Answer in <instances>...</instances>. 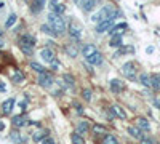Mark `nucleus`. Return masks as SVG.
<instances>
[{
	"label": "nucleus",
	"instance_id": "1",
	"mask_svg": "<svg viewBox=\"0 0 160 144\" xmlns=\"http://www.w3.org/2000/svg\"><path fill=\"white\" fill-rule=\"evenodd\" d=\"M48 24L51 26V29L55 31L58 35H62L66 31H68V26H66V19L59 15H56L55 11L48 13Z\"/></svg>",
	"mask_w": 160,
	"mask_h": 144
},
{
	"label": "nucleus",
	"instance_id": "2",
	"mask_svg": "<svg viewBox=\"0 0 160 144\" xmlns=\"http://www.w3.org/2000/svg\"><path fill=\"white\" fill-rule=\"evenodd\" d=\"M114 13H115L114 5H104L98 13H95V15L91 16V21L99 22V21H104V19H114Z\"/></svg>",
	"mask_w": 160,
	"mask_h": 144
},
{
	"label": "nucleus",
	"instance_id": "3",
	"mask_svg": "<svg viewBox=\"0 0 160 144\" xmlns=\"http://www.w3.org/2000/svg\"><path fill=\"white\" fill-rule=\"evenodd\" d=\"M37 83L42 87V88H50L55 85V78H53V75L50 72H42V74H38V78H37Z\"/></svg>",
	"mask_w": 160,
	"mask_h": 144
},
{
	"label": "nucleus",
	"instance_id": "4",
	"mask_svg": "<svg viewBox=\"0 0 160 144\" xmlns=\"http://www.w3.org/2000/svg\"><path fill=\"white\" fill-rule=\"evenodd\" d=\"M80 43H82L80 40H72L71 43L64 45V51H66V55L71 56V58H77V56H78V50L82 48V45H80Z\"/></svg>",
	"mask_w": 160,
	"mask_h": 144
},
{
	"label": "nucleus",
	"instance_id": "5",
	"mask_svg": "<svg viewBox=\"0 0 160 144\" xmlns=\"http://www.w3.org/2000/svg\"><path fill=\"white\" fill-rule=\"evenodd\" d=\"M37 40H35V37L32 34H28V32H24L18 37V47H35Z\"/></svg>",
	"mask_w": 160,
	"mask_h": 144
},
{
	"label": "nucleus",
	"instance_id": "6",
	"mask_svg": "<svg viewBox=\"0 0 160 144\" xmlns=\"http://www.w3.org/2000/svg\"><path fill=\"white\" fill-rule=\"evenodd\" d=\"M122 74L127 78H130V80H136V66H135V62H131V61L125 62L122 66Z\"/></svg>",
	"mask_w": 160,
	"mask_h": 144
},
{
	"label": "nucleus",
	"instance_id": "7",
	"mask_svg": "<svg viewBox=\"0 0 160 144\" xmlns=\"http://www.w3.org/2000/svg\"><path fill=\"white\" fill-rule=\"evenodd\" d=\"M40 58H42L45 62H53L56 59V53L53 51L50 47H47V48H42L40 50Z\"/></svg>",
	"mask_w": 160,
	"mask_h": 144
},
{
	"label": "nucleus",
	"instance_id": "8",
	"mask_svg": "<svg viewBox=\"0 0 160 144\" xmlns=\"http://www.w3.org/2000/svg\"><path fill=\"white\" fill-rule=\"evenodd\" d=\"M112 26H114V19L99 21V22H96V32H98V34H104V32H108Z\"/></svg>",
	"mask_w": 160,
	"mask_h": 144
},
{
	"label": "nucleus",
	"instance_id": "9",
	"mask_svg": "<svg viewBox=\"0 0 160 144\" xmlns=\"http://www.w3.org/2000/svg\"><path fill=\"white\" fill-rule=\"evenodd\" d=\"M85 59H87V62H88V64H91V66H101V64H102V55L99 53L98 50H96L93 55L87 56Z\"/></svg>",
	"mask_w": 160,
	"mask_h": 144
},
{
	"label": "nucleus",
	"instance_id": "10",
	"mask_svg": "<svg viewBox=\"0 0 160 144\" xmlns=\"http://www.w3.org/2000/svg\"><path fill=\"white\" fill-rule=\"evenodd\" d=\"M68 34L71 37V40H80V37H82V31H80V27H77L75 24L68 26Z\"/></svg>",
	"mask_w": 160,
	"mask_h": 144
},
{
	"label": "nucleus",
	"instance_id": "11",
	"mask_svg": "<svg viewBox=\"0 0 160 144\" xmlns=\"http://www.w3.org/2000/svg\"><path fill=\"white\" fill-rule=\"evenodd\" d=\"M99 2H101V0H82V2H80V7H82V10L85 13H90L91 10L96 8V5Z\"/></svg>",
	"mask_w": 160,
	"mask_h": 144
},
{
	"label": "nucleus",
	"instance_id": "12",
	"mask_svg": "<svg viewBox=\"0 0 160 144\" xmlns=\"http://www.w3.org/2000/svg\"><path fill=\"white\" fill-rule=\"evenodd\" d=\"M15 99L13 98H8V99H5L3 102H2V114L3 115H10L11 114V111H13V107H15Z\"/></svg>",
	"mask_w": 160,
	"mask_h": 144
},
{
	"label": "nucleus",
	"instance_id": "13",
	"mask_svg": "<svg viewBox=\"0 0 160 144\" xmlns=\"http://www.w3.org/2000/svg\"><path fill=\"white\" fill-rule=\"evenodd\" d=\"M109 87H111L112 93L118 95V93H122V90H123V82L118 80V78H112V80L109 82Z\"/></svg>",
	"mask_w": 160,
	"mask_h": 144
},
{
	"label": "nucleus",
	"instance_id": "14",
	"mask_svg": "<svg viewBox=\"0 0 160 144\" xmlns=\"http://www.w3.org/2000/svg\"><path fill=\"white\" fill-rule=\"evenodd\" d=\"M125 29H128V24H127V22H120V24L112 26V27H111L108 32H109L111 35H117V34H123Z\"/></svg>",
	"mask_w": 160,
	"mask_h": 144
},
{
	"label": "nucleus",
	"instance_id": "15",
	"mask_svg": "<svg viewBox=\"0 0 160 144\" xmlns=\"http://www.w3.org/2000/svg\"><path fill=\"white\" fill-rule=\"evenodd\" d=\"M80 51H82V55L87 58V56H90V55H93L96 51V45L95 43H85V45H82V48H80Z\"/></svg>",
	"mask_w": 160,
	"mask_h": 144
},
{
	"label": "nucleus",
	"instance_id": "16",
	"mask_svg": "<svg viewBox=\"0 0 160 144\" xmlns=\"http://www.w3.org/2000/svg\"><path fill=\"white\" fill-rule=\"evenodd\" d=\"M11 123H13V127H16V128H22V127L28 125L29 122L26 120L22 115H15V117L11 119Z\"/></svg>",
	"mask_w": 160,
	"mask_h": 144
},
{
	"label": "nucleus",
	"instance_id": "17",
	"mask_svg": "<svg viewBox=\"0 0 160 144\" xmlns=\"http://www.w3.org/2000/svg\"><path fill=\"white\" fill-rule=\"evenodd\" d=\"M62 80H64L66 88H74V85H75V78H74L72 74H69V72L62 74Z\"/></svg>",
	"mask_w": 160,
	"mask_h": 144
},
{
	"label": "nucleus",
	"instance_id": "18",
	"mask_svg": "<svg viewBox=\"0 0 160 144\" xmlns=\"http://www.w3.org/2000/svg\"><path fill=\"white\" fill-rule=\"evenodd\" d=\"M112 48H120L123 45V38H122V34H117V35H112L111 38V43H109Z\"/></svg>",
	"mask_w": 160,
	"mask_h": 144
},
{
	"label": "nucleus",
	"instance_id": "19",
	"mask_svg": "<svg viewBox=\"0 0 160 144\" xmlns=\"http://www.w3.org/2000/svg\"><path fill=\"white\" fill-rule=\"evenodd\" d=\"M10 139L15 142V144H24V142H28V139H24V138L21 136V133L18 132V130H15V132L10 135Z\"/></svg>",
	"mask_w": 160,
	"mask_h": 144
},
{
	"label": "nucleus",
	"instance_id": "20",
	"mask_svg": "<svg viewBox=\"0 0 160 144\" xmlns=\"http://www.w3.org/2000/svg\"><path fill=\"white\" fill-rule=\"evenodd\" d=\"M111 111H112V114H114V117H118V119H127V114H125V111L118 106V104H114V106L111 107Z\"/></svg>",
	"mask_w": 160,
	"mask_h": 144
},
{
	"label": "nucleus",
	"instance_id": "21",
	"mask_svg": "<svg viewBox=\"0 0 160 144\" xmlns=\"http://www.w3.org/2000/svg\"><path fill=\"white\" fill-rule=\"evenodd\" d=\"M50 11H55L56 15L62 16L66 13V5L64 3H55V5H50Z\"/></svg>",
	"mask_w": 160,
	"mask_h": 144
},
{
	"label": "nucleus",
	"instance_id": "22",
	"mask_svg": "<svg viewBox=\"0 0 160 144\" xmlns=\"http://www.w3.org/2000/svg\"><path fill=\"white\" fill-rule=\"evenodd\" d=\"M133 51H135V48H133V47H120L117 51H115V53H114V58H120V56H122V55H125V53H133Z\"/></svg>",
	"mask_w": 160,
	"mask_h": 144
},
{
	"label": "nucleus",
	"instance_id": "23",
	"mask_svg": "<svg viewBox=\"0 0 160 144\" xmlns=\"http://www.w3.org/2000/svg\"><path fill=\"white\" fill-rule=\"evenodd\" d=\"M128 133H130L131 138H135V139H141L142 138V130H139L138 127H130Z\"/></svg>",
	"mask_w": 160,
	"mask_h": 144
},
{
	"label": "nucleus",
	"instance_id": "24",
	"mask_svg": "<svg viewBox=\"0 0 160 144\" xmlns=\"http://www.w3.org/2000/svg\"><path fill=\"white\" fill-rule=\"evenodd\" d=\"M50 135V130H40V132H37V133H34V136H32V139L35 141V142H40L43 138H47Z\"/></svg>",
	"mask_w": 160,
	"mask_h": 144
},
{
	"label": "nucleus",
	"instance_id": "25",
	"mask_svg": "<svg viewBox=\"0 0 160 144\" xmlns=\"http://www.w3.org/2000/svg\"><path fill=\"white\" fill-rule=\"evenodd\" d=\"M16 21H18V16H16V13H11V15L7 18V21H5V29H11L13 26L16 24Z\"/></svg>",
	"mask_w": 160,
	"mask_h": 144
},
{
	"label": "nucleus",
	"instance_id": "26",
	"mask_svg": "<svg viewBox=\"0 0 160 144\" xmlns=\"http://www.w3.org/2000/svg\"><path fill=\"white\" fill-rule=\"evenodd\" d=\"M24 78H26V77H24L22 71H19V69H16L15 74L11 75V80L15 82V83H22V82H24Z\"/></svg>",
	"mask_w": 160,
	"mask_h": 144
},
{
	"label": "nucleus",
	"instance_id": "27",
	"mask_svg": "<svg viewBox=\"0 0 160 144\" xmlns=\"http://www.w3.org/2000/svg\"><path fill=\"white\" fill-rule=\"evenodd\" d=\"M40 31H42L43 34H47V35H51V37H58V34L55 32V31H53L51 29V26L47 22V24H42V26H40Z\"/></svg>",
	"mask_w": 160,
	"mask_h": 144
},
{
	"label": "nucleus",
	"instance_id": "28",
	"mask_svg": "<svg viewBox=\"0 0 160 144\" xmlns=\"http://www.w3.org/2000/svg\"><path fill=\"white\" fill-rule=\"evenodd\" d=\"M29 67H31L34 72H37V74H42V72L47 71V69L42 66V64H40V62H35V61H31V62H29Z\"/></svg>",
	"mask_w": 160,
	"mask_h": 144
},
{
	"label": "nucleus",
	"instance_id": "29",
	"mask_svg": "<svg viewBox=\"0 0 160 144\" xmlns=\"http://www.w3.org/2000/svg\"><path fill=\"white\" fill-rule=\"evenodd\" d=\"M151 87L157 91V90H160V74H154V75H151Z\"/></svg>",
	"mask_w": 160,
	"mask_h": 144
},
{
	"label": "nucleus",
	"instance_id": "30",
	"mask_svg": "<svg viewBox=\"0 0 160 144\" xmlns=\"http://www.w3.org/2000/svg\"><path fill=\"white\" fill-rule=\"evenodd\" d=\"M88 128H90V125H88V122H85V120H82L78 125H77V133L78 135H85L87 132H88Z\"/></svg>",
	"mask_w": 160,
	"mask_h": 144
},
{
	"label": "nucleus",
	"instance_id": "31",
	"mask_svg": "<svg viewBox=\"0 0 160 144\" xmlns=\"http://www.w3.org/2000/svg\"><path fill=\"white\" fill-rule=\"evenodd\" d=\"M138 128L139 130H144V132H149V130H151V123L141 117V119H138Z\"/></svg>",
	"mask_w": 160,
	"mask_h": 144
},
{
	"label": "nucleus",
	"instance_id": "32",
	"mask_svg": "<svg viewBox=\"0 0 160 144\" xmlns=\"http://www.w3.org/2000/svg\"><path fill=\"white\" fill-rule=\"evenodd\" d=\"M71 141H72V144H85V139L82 138V135H78L77 132L71 135Z\"/></svg>",
	"mask_w": 160,
	"mask_h": 144
},
{
	"label": "nucleus",
	"instance_id": "33",
	"mask_svg": "<svg viewBox=\"0 0 160 144\" xmlns=\"http://www.w3.org/2000/svg\"><path fill=\"white\" fill-rule=\"evenodd\" d=\"M139 82H141V85H144V87H151V75H148L146 72H142V74L139 75Z\"/></svg>",
	"mask_w": 160,
	"mask_h": 144
},
{
	"label": "nucleus",
	"instance_id": "34",
	"mask_svg": "<svg viewBox=\"0 0 160 144\" xmlns=\"http://www.w3.org/2000/svg\"><path fill=\"white\" fill-rule=\"evenodd\" d=\"M82 98H83L85 101H91V99H93V91H91L90 88H83V90H82Z\"/></svg>",
	"mask_w": 160,
	"mask_h": 144
},
{
	"label": "nucleus",
	"instance_id": "35",
	"mask_svg": "<svg viewBox=\"0 0 160 144\" xmlns=\"http://www.w3.org/2000/svg\"><path fill=\"white\" fill-rule=\"evenodd\" d=\"M102 144H118V141H117V138L115 136H112V135H106V138H104V142Z\"/></svg>",
	"mask_w": 160,
	"mask_h": 144
},
{
	"label": "nucleus",
	"instance_id": "36",
	"mask_svg": "<svg viewBox=\"0 0 160 144\" xmlns=\"http://www.w3.org/2000/svg\"><path fill=\"white\" fill-rule=\"evenodd\" d=\"M19 48H21V51L26 56H32L34 55V48L32 47H19Z\"/></svg>",
	"mask_w": 160,
	"mask_h": 144
},
{
	"label": "nucleus",
	"instance_id": "37",
	"mask_svg": "<svg viewBox=\"0 0 160 144\" xmlns=\"http://www.w3.org/2000/svg\"><path fill=\"white\" fill-rule=\"evenodd\" d=\"M50 64H51V69H53V71H59V69H61V62H59L58 59H55V61L50 62Z\"/></svg>",
	"mask_w": 160,
	"mask_h": 144
},
{
	"label": "nucleus",
	"instance_id": "38",
	"mask_svg": "<svg viewBox=\"0 0 160 144\" xmlns=\"http://www.w3.org/2000/svg\"><path fill=\"white\" fill-rule=\"evenodd\" d=\"M93 132H95V133H106V128L102 125H95V127H93Z\"/></svg>",
	"mask_w": 160,
	"mask_h": 144
},
{
	"label": "nucleus",
	"instance_id": "39",
	"mask_svg": "<svg viewBox=\"0 0 160 144\" xmlns=\"http://www.w3.org/2000/svg\"><path fill=\"white\" fill-rule=\"evenodd\" d=\"M40 144H55V139H53V138L48 135L47 138H43L42 141H40Z\"/></svg>",
	"mask_w": 160,
	"mask_h": 144
},
{
	"label": "nucleus",
	"instance_id": "40",
	"mask_svg": "<svg viewBox=\"0 0 160 144\" xmlns=\"http://www.w3.org/2000/svg\"><path fill=\"white\" fill-rule=\"evenodd\" d=\"M74 107H75L77 114H80V115L83 114V107H82V104H78V102H74Z\"/></svg>",
	"mask_w": 160,
	"mask_h": 144
},
{
	"label": "nucleus",
	"instance_id": "41",
	"mask_svg": "<svg viewBox=\"0 0 160 144\" xmlns=\"http://www.w3.org/2000/svg\"><path fill=\"white\" fill-rule=\"evenodd\" d=\"M139 141H141V144H154V141L151 138H146V136H142Z\"/></svg>",
	"mask_w": 160,
	"mask_h": 144
},
{
	"label": "nucleus",
	"instance_id": "42",
	"mask_svg": "<svg viewBox=\"0 0 160 144\" xmlns=\"http://www.w3.org/2000/svg\"><path fill=\"white\" fill-rule=\"evenodd\" d=\"M5 47V42H3V31L0 29V48Z\"/></svg>",
	"mask_w": 160,
	"mask_h": 144
},
{
	"label": "nucleus",
	"instance_id": "43",
	"mask_svg": "<svg viewBox=\"0 0 160 144\" xmlns=\"http://www.w3.org/2000/svg\"><path fill=\"white\" fill-rule=\"evenodd\" d=\"M26 106H28V101H22V102L19 104V107H21V111H26Z\"/></svg>",
	"mask_w": 160,
	"mask_h": 144
},
{
	"label": "nucleus",
	"instance_id": "44",
	"mask_svg": "<svg viewBox=\"0 0 160 144\" xmlns=\"http://www.w3.org/2000/svg\"><path fill=\"white\" fill-rule=\"evenodd\" d=\"M0 91H3V93L7 91V85H5L3 82H0Z\"/></svg>",
	"mask_w": 160,
	"mask_h": 144
},
{
	"label": "nucleus",
	"instance_id": "45",
	"mask_svg": "<svg viewBox=\"0 0 160 144\" xmlns=\"http://www.w3.org/2000/svg\"><path fill=\"white\" fill-rule=\"evenodd\" d=\"M146 51H148V53H154V47H148V50H146Z\"/></svg>",
	"mask_w": 160,
	"mask_h": 144
},
{
	"label": "nucleus",
	"instance_id": "46",
	"mask_svg": "<svg viewBox=\"0 0 160 144\" xmlns=\"http://www.w3.org/2000/svg\"><path fill=\"white\" fill-rule=\"evenodd\" d=\"M154 104H155V106L160 109V101H158V99H154Z\"/></svg>",
	"mask_w": 160,
	"mask_h": 144
},
{
	"label": "nucleus",
	"instance_id": "47",
	"mask_svg": "<svg viewBox=\"0 0 160 144\" xmlns=\"http://www.w3.org/2000/svg\"><path fill=\"white\" fill-rule=\"evenodd\" d=\"M55 3H58V0H50V5H55Z\"/></svg>",
	"mask_w": 160,
	"mask_h": 144
},
{
	"label": "nucleus",
	"instance_id": "48",
	"mask_svg": "<svg viewBox=\"0 0 160 144\" xmlns=\"http://www.w3.org/2000/svg\"><path fill=\"white\" fill-rule=\"evenodd\" d=\"M72 2H74L75 5H80V2H82V0H72Z\"/></svg>",
	"mask_w": 160,
	"mask_h": 144
},
{
	"label": "nucleus",
	"instance_id": "49",
	"mask_svg": "<svg viewBox=\"0 0 160 144\" xmlns=\"http://www.w3.org/2000/svg\"><path fill=\"white\" fill-rule=\"evenodd\" d=\"M5 128V125H3V122H0V130H3Z\"/></svg>",
	"mask_w": 160,
	"mask_h": 144
},
{
	"label": "nucleus",
	"instance_id": "50",
	"mask_svg": "<svg viewBox=\"0 0 160 144\" xmlns=\"http://www.w3.org/2000/svg\"><path fill=\"white\" fill-rule=\"evenodd\" d=\"M3 7H5V3H3V2H0V8H3Z\"/></svg>",
	"mask_w": 160,
	"mask_h": 144
}]
</instances>
